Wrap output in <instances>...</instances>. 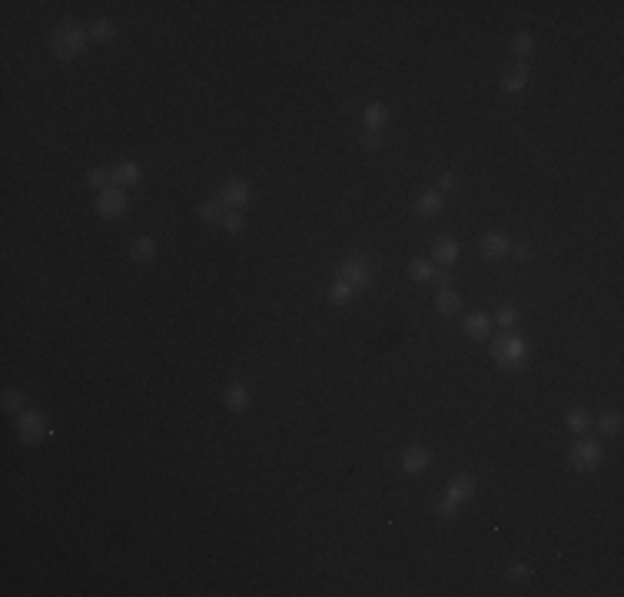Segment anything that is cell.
<instances>
[{
    "mask_svg": "<svg viewBox=\"0 0 624 597\" xmlns=\"http://www.w3.org/2000/svg\"><path fill=\"white\" fill-rule=\"evenodd\" d=\"M528 352H531L528 338L515 336V332H502V336L495 338V345H492L495 365H498V369H505V372H518V369H525Z\"/></svg>",
    "mask_w": 624,
    "mask_h": 597,
    "instance_id": "6da1fadb",
    "label": "cell"
},
{
    "mask_svg": "<svg viewBox=\"0 0 624 597\" xmlns=\"http://www.w3.org/2000/svg\"><path fill=\"white\" fill-rule=\"evenodd\" d=\"M87 44H90V33L83 30L80 23H64V27L50 37V54H54L57 60H73V57H80L87 50Z\"/></svg>",
    "mask_w": 624,
    "mask_h": 597,
    "instance_id": "7a4b0ae2",
    "label": "cell"
},
{
    "mask_svg": "<svg viewBox=\"0 0 624 597\" xmlns=\"http://www.w3.org/2000/svg\"><path fill=\"white\" fill-rule=\"evenodd\" d=\"M568 458H571V468H575V471L591 475V471H598V468L604 465V448H601L598 438H584V435H578V442L571 445Z\"/></svg>",
    "mask_w": 624,
    "mask_h": 597,
    "instance_id": "3957f363",
    "label": "cell"
},
{
    "mask_svg": "<svg viewBox=\"0 0 624 597\" xmlns=\"http://www.w3.org/2000/svg\"><path fill=\"white\" fill-rule=\"evenodd\" d=\"M471 495H475V478H471L469 471H461L449 488H445V495H442V501H438L435 511L442 514V518H452V514H455V511H459L461 504L471 498Z\"/></svg>",
    "mask_w": 624,
    "mask_h": 597,
    "instance_id": "277c9868",
    "label": "cell"
},
{
    "mask_svg": "<svg viewBox=\"0 0 624 597\" xmlns=\"http://www.w3.org/2000/svg\"><path fill=\"white\" fill-rule=\"evenodd\" d=\"M336 276L346 279L355 292H359V289H369V285H372V262L365 259V256H346V259L339 262Z\"/></svg>",
    "mask_w": 624,
    "mask_h": 597,
    "instance_id": "5b68a950",
    "label": "cell"
},
{
    "mask_svg": "<svg viewBox=\"0 0 624 597\" xmlns=\"http://www.w3.org/2000/svg\"><path fill=\"white\" fill-rule=\"evenodd\" d=\"M17 435H20V442L27 445H37V442H44L47 435V415L37 412V408H23L20 418H17Z\"/></svg>",
    "mask_w": 624,
    "mask_h": 597,
    "instance_id": "8992f818",
    "label": "cell"
},
{
    "mask_svg": "<svg viewBox=\"0 0 624 597\" xmlns=\"http://www.w3.org/2000/svg\"><path fill=\"white\" fill-rule=\"evenodd\" d=\"M97 213L103 219H117L126 213V189H117V186H107L97 193Z\"/></svg>",
    "mask_w": 624,
    "mask_h": 597,
    "instance_id": "52a82bcc",
    "label": "cell"
},
{
    "mask_svg": "<svg viewBox=\"0 0 624 597\" xmlns=\"http://www.w3.org/2000/svg\"><path fill=\"white\" fill-rule=\"evenodd\" d=\"M216 199L226 209H242L246 203H249V183H246V179H240V176H232V179H226V183H223V189H219Z\"/></svg>",
    "mask_w": 624,
    "mask_h": 597,
    "instance_id": "ba28073f",
    "label": "cell"
},
{
    "mask_svg": "<svg viewBox=\"0 0 624 597\" xmlns=\"http://www.w3.org/2000/svg\"><path fill=\"white\" fill-rule=\"evenodd\" d=\"M455 259H459V242H455V236H438L435 242H432V262H435L438 269H449Z\"/></svg>",
    "mask_w": 624,
    "mask_h": 597,
    "instance_id": "9c48e42d",
    "label": "cell"
},
{
    "mask_svg": "<svg viewBox=\"0 0 624 597\" xmlns=\"http://www.w3.org/2000/svg\"><path fill=\"white\" fill-rule=\"evenodd\" d=\"M478 249H482L485 259H505V256H508V249H512V242H508V236H505V232L492 229V232H485V236H482Z\"/></svg>",
    "mask_w": 624,
    "mask_h": 597,
    "instance_id": "30bf717a",
    "label": "cell"
},
{
    "mask_svg": "<svg viewBox=\"0 0 624 597\" xmlns=\"http://www.w3.org/2000/svg\"><path fill=\"white\" fill-rule=\"evenodd\" d=\"M432 465V451L425 445H408L402 451V471L406 475H418V471H425Z\"/></svg>",
    "mask_w": 624,
    "mask_h": 597,
    "instance_id": "8fae6325",
    "label": "cell"
},
{
    "mask_svg": "<svg viewBox=\"0 0 624 597\" xmlns=\"http://www.w3.org/2000/svg\"><path fill=\"white\" fill-rule=\"evenodd\" d=\"M143 179V170L136 163H117L110 170V186H117V189H130Z\"/></svg>",
    "mask_w": 624,
    "mask_h": 597,
    "instance_id": "7c38bea8",
    "label": "cell"
},
{
    "mask_svg": "<svg viewBox=\"0 0 624 597\" xmlns=\"http://www.w3.org/2000/svg\"><path fill=\"white\" fill-rule=\"evenodd\" d=\"M389 123V107L385 103H369L362 110V133H382Z\"/></svg>",
    "mask_w": 624,
    "mask_h": 597,
    "instance_id": "4fadbf2b",
    "label": "cell"
},
{
    "mask_svg": "<svg viewBox=\"0 0 624 597\" xmlns=\"http://www.w3.org/2000/svg\"><path fill=\"white\" fill-rule=\"evenodd\" d=\"M528 80H531L528 64H522V60H518L512 70H505V73H502V90H505V93H522V90L528 87Z\"/></svg>",
    "mask_w": 624,
    "mask_h": 597,
    "instance_id": "5bb4252c",
    "label": "cell"
},
{
    "mask_svg": "<svg viewBox=\"0 0 624 597\" xmlns=\"http://www.w3.org/2000/svg\"><path fill=\"white\" fill-rule=\"evenodd\" d=\"M223 402H226L230 412H246V408H249V389L240 385V382H230V385L223 389Z\"/></svg>",
    "mask_w": 624,
    "mask_h": 597,
    "instance_id": "9a60e30c",
    "label": "cell"
},
{
    "mask_svg": "<svg viewBox=\"0 0 624 597\" xmlns=\"http://www.w3.org/2000/svg\"><path fill=\"white\" fill-rule=\"evenodd\" d=\"M445 209V196L438 193V189H425V193H418L416 199V213L418 216H438Z\"/></svg>",
    "mask_w": 624,
    "mask_h": 597,
    "instance_id": "2e32d148",
    "label": "cell"
},
{
    "mask_svg": "<svg viewBox=\"0 0 624 597\" xmlns=\"http://www.w3.org/2000/svg\"><path fill=\"white\" fill-rule=\"evenodd\" d=\"M492 326H495L492 315L471 312L469 319H465V326H461V329H465V336H469V338H488V336H492Z\"/></svg>",
    "mask_w": 624,
    "mask_h": 597,
    "instance_id": "e0dca14e",
    "label": "cell"
},
{
    "mask_svg": "<svg viewBox=\"0 0 624 597\" xmlns=\"http://www.w3.org/2000/svg\"><path fill=\"white\" fill-rule=\"evenodd\" d=\"M130 259L140 262V266H143V262H153L156 259V242L150 236H136L130 242Z\"/></svg>",
    "mask_w": 624,
    "mask_h": 597,
    "instance_id": "ac0fdd59",
    "label": "cell"
},
{
    "mask_svg": "<svg viewBox=\"0 0 624 597\" xmlns=\"http://www.w3.org/2000/svg\"><path fill=\"white\" fill-rule=\"evenodd\" d=\"M435 309L442 315H455L461 309V295L455 292V289H442V292L435 295Z\"/></svg>",
    "mask_w": 624,
    "mask_h": 597,
    "instance_id": "d6986e66",
    "label": "cell"
},
{
    "mask_svg": "<svg viewBox=\"0 0 624 597\" xmlns=\"http://www.w3.org/2000/svg\"><path fill=\"white\" fill-rule=\"evenodd\" d=\"M352 295H355V289H352L346 279H332V285H329V302H336V305H349L352 302Z\"/></svg>",
    "mask_w": 624,
    "mask_h": 597,
    "instance_id": "ffe728a7",
    "label": "cell"
},
{
    "mask_svg": "<svg viewBox=\"0 0 624 597\" xmlns=\"http://www.w3.org/2000/svg\"><path fill=\"white\" fill-rule=\"evenodd\" d=\"M518 319H522V315H518L515 305H498V312L492 315V322L498 329H505V332H512V329L518 326Z\"/></svg>",
    "mask_w": 624,
    "mask_h": 597,
    "instance_id": "44dd1931",
    "label": "cell"
},
{
    "mask_svg": "<svg viewBox=\"0 0 624 597\" xmlns=\"http://www.w3.org/2000/svg\"><path fill=\"white\" fill-rule=\"evenodd\" d=\"M621 425H624L621 412H601V415H598V432L608 435V438L621 435Z\"/></svg>",
    "mask_w": 624,
    "mask_h": 597,
    "instance_id": "7402d4cb",
    "label": "cell"
},
{
    "mask_svg": "<svg viewBox=\"0 0 624 597\" xmlns=\"http://www.w3.org/2000/svg\"><path fill=\"white\" fill-rule=\"evenodd\" d=\"M90 33V40H100V44H110L113 37H117V27H113V20H93L87 27Z\"/></svg>",
    "mask_w": 624,
    "mask_h": 597,
    "instance_id": "603a6c76",
    "label": "cell"
},
{
    "mask_svg": "<svg viewBox=\"0 0 624 597\" xmlns=\"http://www.w3.org/2000/svg\"><path fill=\"white\" fill-rule=\"evenodd\" d=\"M565 425H568V432L584 435L588 432V425H591V415L584 412V408H571V412L565 415Z\"/></svg>",
    "mask_w": 624,
    "mask_h": 597,
    "instance_id": "cb8c5ba5",
    "label": "cell"
},
{
    "mask_svg": "<svg viewBox=\"0 0 624 597\" xmlns=\"http://www.w3.org/2000/svg\"><path fill=\"white\" fill-rule=\"evenodd\" d=\"M531 50H535V40H531V33H515V40H512V54L518 57V60H522V64H525L528 57H531Z\"/></svg>",
    "mask_w": 624,
    "mask_h": 597,
    "instance_id": "d4e9b609",
    "label": "cell"
},
{
    "mask_svg": "<svg viewBox=\"0 0 624 597\" xmlns=\"http://www.w3.org/2000/svg\"><path fill=\"white\" fill-rule=\"evenodd\" d=\"M226 213H230V209L223 206L219 199H209V203H203V206H199V219H203V223H223V216H226Z\"/></svg>",
    "mask_w": 624,
    "mask_h": 597,
    "instance_id": "484cf974",
    "label": "cell"
},
{
    "mask_svg": "<svg viewBox=\"0 0 624 597\" xmlns=\"http://www.w3.org/2000/svg\"><path fill=\"white\" fill-rule=\"evenodd\" d=\"M408 276H412L416 283H432V279H435V266L428 259H416L408 266Z\"/></svg>",
    "mask_w": 624,
    "mask_h": 597,
    "instance_id": "4316f807",
    "label": "cell"
},
{
    "mask_svg": "<svg viewBox=\"0 0 624 597\" xmlns=\"http://www.w3.org/2000/svg\"><path fill=\"white\" fill-rule=\"evenodd\" d=\"M223 226H226V232H232V236H240L242 229H246V219H242L240 209H230L226 216H223Z\"/></svg>",
    "mask_w": 624,
    "mask_h": 597,
    "instance_id": "83f0119b",
    "label": "cell"
},
{
    "mask_svg": "<svg viewBox=\"0 0 624 597\" xmlns=\"http://www.w3.org/2000/svg\"><path fill=\"white\" fill-rule=\"evenodd\" d=\"M87 186L90 189H107L110 186V170H87Z\"/></svg>",
    "mask_w": 624,
    "mask_h": 597,
    "instance_id": "f1b7e54d",
    "label": "cell"
},
{
    "mask_svg": "<svg viewBox=\"0 0 624 597\" xmlns=\"http://www.w3.org/2000/svg\"><path fill=\"white\" fill-rule=\"evenodd\" d=\"M0 402H4V408H7V412H23V395L17 389H7Z\"/></svg>",
    "mask_w": 624,
    "mask_h": 597,
    "instance_id": "f546056e",
    "label": "cell"
},
{
    "mask_svg": "<svg viewBox=\"0 0 624 597\" xmlns=\"http://www.w3.org/2000/svg\"><path fill=\"white\" fill-rule=\"evenodd\" d=\"M528 574H531V567L522 565V561H512V565H508V581H525Z\"/></svg>",
    "mask_w": 624,
    "mask_h": 597,
    "instance_id": "4dcf8cb0",
    "label": "cell"
},
{
    "mask_svg": "<svg viewBox=\"0 0 624 597\" xmlns=\"http://www.w3.org/2000/svg\"><path fill=\"white\" fill-rule=\"evenodd\" d=\"M435 189H438L442 196L452 193V189H459V176H455V173H442V179H438Z\"/></svg>",
    "mask_w": 624,
    "mask_h": 597,
    "instance_id": "1f68e13d",
    "label": "cell"
},
{
    "mask_svg": "<svg viewBox=\"0 0 624 597\" xmlns=\"http://www.w3.org/2000/svg\"><path fill=\"white\" fill-rule=\"evenodd\" d=\"M508 252H512V256H515L518 262H528L531 256H535V249H531V246H525V242H522V246H512Z\"/></svg>",
    "mask_w": 624,
    "mask_h": 597,
    "instance_id": "d6a6232c",
    "label": "cell"
},
{
    "mask_svg": "<svg viewBox=\"0 0 624 597\" xmlns=\"http://www.w3.org/2000/svg\"><path fill=\"white\" fill-rule=\"evenodd\" d=\"M362 146H369V150H379V146H382V133H362Z\"/></svg>",
    "mask_w": 624,
    "mask_h": 597,
    "instance_id": "836d02e7",
    "label": "cell"
},
{
    "mask_svg": "<svg viewBox=\"0 0 624 597\" xmlns=\"http://www.w3.org/2000/svg\"><path fill=\"white\" fill-rule=\"evenodd\" d=\"M435 283L442 285V289H452V272L449 269H435Z\"/></svg>",
    "mask_w": 624,
    "mask_h": 597,
    "instance_id": "e575fe53",
    "label": "cell"
}]
</instances>
